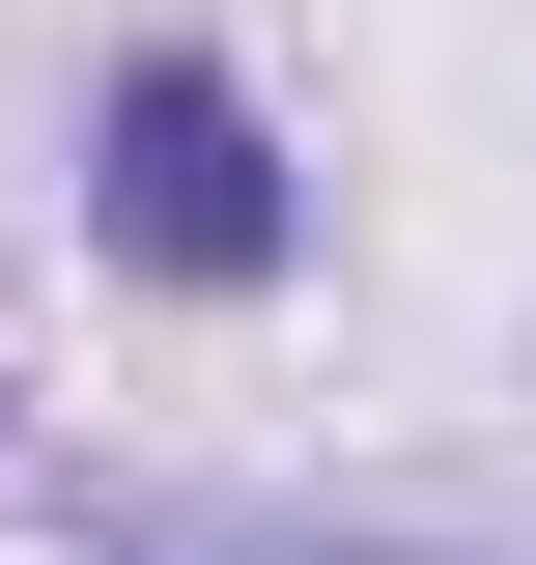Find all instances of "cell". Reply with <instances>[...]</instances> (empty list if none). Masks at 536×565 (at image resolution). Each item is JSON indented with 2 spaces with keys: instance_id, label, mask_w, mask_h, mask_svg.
<instances>
[{
  "instance_id": "1",
  "label": "cell",
  "mask_w": 536,
  "mask_h": 565,
  "mask_svg": "<svg viewBox=\"0 0 536 565\" xmlns=\"http://www.w3.org/2000/svg\"><path fill=\"white\" fill-rule=\"evenodd\" d=\"M85 226H114L141 282H199V311H255V282L311 255V170H282L255 57H199V29H141V57L85 85Z\"/></svg>"
},
{
  "instance_id": "2",
  "label": "cell",
  "mask_w": 536,
  "mask_h": 565,
  "mask_svg": "<svg viewBox=\"0 0 536 565\" xmlns=\"http://www.w3.org/2000/svg\"><path fill=\"white\" fill-rule=\"evenodd\" d=\"M85 565H452V537H339V509H85Z\"/></svg>"
}]
</instances>
